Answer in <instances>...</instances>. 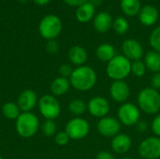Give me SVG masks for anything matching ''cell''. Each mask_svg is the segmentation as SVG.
I'll list each match as a JSON object with an SVG mask.
<instances>
[{
    "instance_id": "obj_1",
    "label": "cell",
    "mask_w": 160,
    "mask_h": 159,
    "mask_svg": "<svg viewBox=\"0 0 160 159\" xmlns=\"http://www.w3.org/2000/svg\"><path fill=\"white\" fill-rule=\"evenodd\" d=\"M98 76L94 68L90 66H81L74 68L70 78V85L80 91V92H87L91 90L97 83Z\"/></svg>"
},
{
    "instance_id": "obj_2",
    "label": "cell",
    "mask_w": 160,
    "mask_h": 159,
    "mask_svg": "<svg viewBox=\"0 0 160 159\" xmlns=\"http://www.w3.org/2000/svg\"><path fill=\"white\" fill-rule=\"evenodd\" d=\"M137 103L141 112L148 115L158 114L160 111V93L152 87H145L140 91Z\"/></svg>"
},
{
    "instance_id": "obj_3",
    "label": "cell",
    "mask_w": 160,
    "mask_h": 159,
    "mask_svg": "<svg viewBox=\"0 0 160 159\" xmlns=\"http://www.w3.org/2000/svg\"><path fill=\"white\" fill-rule=\"evenodd\" d=\"M106 73L112 81H125L131 73V62L123 54L115 55L108 63Z\"/></svg>"
},
{
    "instance_id": "obj_4",
    "label": "cell",
    "mask_w": 160,
    "mask_h": 159,
    "mask_svg": "<svg viewBox=\"0 0 160 159\" xmlns=\"http://www.w3.org/2000/svg\"><path fill=\"white\" fill-rule=\"evenodd\" d=\"M16 131L22 138L28 139L37 134L39 129V120L33 112H22L16 120Z\"/></svg>"
},
{
    "instance_id": "obj_5",
    "label": "cell",
    "mask_w": 160,
    "mask_h": 159,
    "mask_svg": "<svg viewBox=\"0 0 160 159\" xmlns=\"http://www.w3.org/2000/svg\"><path fill=\"white\" fill-rule=\"evenodd\" d=\"M62 22L60 18L54 14H49L44 16L38 25V31L40 36L47 39H55L62 31Z\"/></svg>"
},
{
    "instance_id": "obj_6",
    "label": "cell",
    "mask_w": 160,
    "mask_h": 159,
    "mask_svg": "<svg viewBox=\"0 0 160 159\" xmlns=\"http://www.w3.org/2000/svg\"><path fill=\"white\" fill-rule=\"evenodd\" d=\"M38 110L46 120L56 119L61 112V106L57 98L52 95L42 96L38 102Z\"/></svg>"
},
{
    "instance_id": "obj_7",
    "label": "cell",
    "mask_w": 160,
    "mask_h": 159,
    "mask_svg": "<svg viewBox=\"0 0 160 159\" xmlns=\"http://www.w3.org/2000/svg\"><path fill=\"white\" fill-rule=\"evenodd\" d=\"M117 119L126 127L136 126L141 120V110L133 103L126 102L121 104L117 112Z\"/></svg>"
},
{
    "instance_id": "obj_8",
    "label": "cell",
    "mask_w": 160,
    "mask_h": 159,
    "mask_svg": "<svg viewBox=\"0 0 160 159\" xmlns=\"http://www.w3.org/2000/svg\"><path fill=\"white\" fill-rule=\"evenodd\" d=\"M65 131L70 140L80 141L84 139L90 131L89 123L82 117H74L66 125Z\"/></svg>"
},
{
    "instance_id": "obj_9",
    "label": "cell",
    "mask_w": 160,
    "mask_h": 159,
    "mask_svg": "<svg viewBox=\"0 0 160 159\" xmlns=\"http://www.w3.org/2000/svg\"><path fill=\"white\" fill-rule=\"evenodd\" d=\"M138 152L143 159L160 158V138L157 136L145 138L141 142Z\"/></svg>"
},
{
    "instance_id": "obj_10",
    "label": "cell",
    "mask_w": 160,
    "mask_h": 159,
    "mask_svg": "<svg viewBox=\"0 0 160 159\" xmlns=\"http://www.w3.org/2000/svg\"><path fill=\"white\" fill-rule=\"evenodd\" d=\"M122 124L120 121L112 116H105L97 124V130L98 132L103 136L104 138H113L116 135H118L121 131Z\"/></svg>"
},
{
    "instance_id": "obj_11",
    "label": "cell",
    "mask_w": 160,
    "mask_h": 159,
    "mask_svg": "<svg viewBox=\"0 0 160 159\" xmlns=\"http://www.w3.org/2000/svg\"><path fill=\"white\" fill-rule=\"evenodd\" d=\"M111 110V105L108 99L102 96L93 97L87 103V111L96 118H103L108 115Z\"/></svg>"
},
{
    "instance_id": "obj_12",
    "label": "cell",
    "mask_w": 160,
    "mask_h": 159,
    "mask_svg": "<svg viewBox=\"0 0 160 159\" xmlns=\"http://www.w3.org/2000/svg\"><path fill=\"white\" fill-rule=\"evenodd\" d=\"M123 55L130 61L142 60L144 55V50L142 45L134 38L126 39L122 44Z\"/></svg>"
},
{
    "instance_id": "obj_13",
    "label": "cell",
    "mask_w": 160,
    "mask_h": 159,
    "mask_svg": "<svg viewBox=\"0 0 160 159\" xmlns=\"http://www.w3.org/2000/svg\"><path fill=\"white\" fill-rule=\"evenodd\" d=\"M110 96L117 103H126L130 97V87L125 81H113L110 86Z\"/></svg>"
},
{
    "instance_id": "obj_14",
    "label": "cell",
    "mask_w": 160,
    "mask_h": 159,
    "mask_svg": "<svg viewBox=\"0 0 160 159\" xmlns=\"http://www.w3.org/2000/svg\"><path fill=\"white\" fill-rule=\"evenodd\" d=\"M38 102V96L35 91L31 89H26L22 91L17 99V105L19 106L22 112H31Z\"/></svg>"
},
{
    "instance_id": "obj_15",
    "label": "cell",
    "mask_w": 160,
    "mask_h": 159,
    "mask_svg": "<svg viewBox=\"0 0 160 159\" xmlns=\"http://www.w3.org/2000/svg\"><path fill=\"white\" fill-rule=\"evenodd\" d=\"M132 146L131 138L126 133H119L112 139L111 148L112 151L117 155L127 154Z\"/></svg>"
},
{
    "instance_id": "obj_16",
    "label": "cell",
    "mask_w": 160,
    "mask_h": 159,
    "mask_svg": "<svg viewBox=\"0 0 160 159\" xmlns=\"http://www.w3.org/2000/svg\"><path fill=\"white\" fill-rule=\"evenodd\" d=\"M159 18L158 10L156 7L146 5L142 7L139 13V20L142 24L145 26H151L155 24Z\"/></svg>"
},
{
    "instance_id": "obj_17",
    "label": "cell",
    "mask_w": 160,
    "mask_h": 159,
    "mask_svg": "<svg viewBox=\"0 0 160 159\" xmlns=\"http://www.w3.org/2000/svg\"><path fill=\"white\" fill-rule=\"evenodd\" d=\"M112 16L105 11L99 12L94 18V27L100 34L107 33L112 27Z\"/></svg>"
},
{
    "instance_id": "obj_18",
    "label": "cell",
    "mask_w": 160,
    "mask_h": 159,
    "mask_svg": "<svg viewBox=\"0 0 160 159\" xmlns=\"http://www.w3.org/2000/svg\"><path fill=\"white\" fill-rule=\"evenodd\" d=\"M88 54L86 50L82 46H73L68 51V59L76 67H81L87 61Z\"/></svg>"
},
{
    "instance_id": "obj_19",
    "label": "cell",
    "mask_w": 160,
    "mask_h": 159,
    "mask_svg": "<svg viewBox=\"0 0 160 159\" xmlns=\"http://www.w3.org/2000/svg\"><path fill=\"white\" fill-rule=\"evenodd\" d=\"M70 82L69 79L63 78V77H57L55 78L52 83H51V91L52 93V96L54 97H60L65 94H67L70 88Z\"/></svg>"
},
{
    "instance_id": "obj_20",
    "label": "cell",
    "mask_w": 160,
    "mask_h": 159,
    "mask_svg": "<svg viewBox=\"0 0 160 159\" xmlns=\"http://www.w3.org/2000/svg\"><path fill=\"white\" fill-rule=\"evenodd\" d=\"M96 7L90 2H86L83 5L77 7L75 16L80 22H88L93 19Z\"/></svg>"
},
{
    "instance_id": "obj_21",
    "label": "cell",
    "mask_w": 160,
    "mask_h": 159,
    "mask_svg": "<svg viewBox=\"0 0 160 159\" xmlns=\"http://www.w3.org/2000/svg\"><path fill=\"white\" fill-rule=\"evenodd\" d=\"M146 68L153 72H160V53L156 51H149L144 55L143 60Z\"/></svg>"
},
{
    "instance_id": "obj_22",
    "label": "cell",
    "mask_w": 160,
    "mask_h": 159,
    "mask_svg": "<svg viewBox=\"0 0 160 159\" xmlns=\"http://www.w3.org/2000/svg\"><path fill=\"white\" fill-rule=\"evenodd\" d=\"M96 55L98 60L101 62L109 63L116 54H115V49L112 44L109 43H103L100 44L97 50H96Z\"/></svg>"
},
{
    "instance_id": "obj_23",
    "label": "cell",
    "mask_w": 160,
    "mask_h": 159,
    "mask_svg": "<svg viewBox=\"0 0 160 159\" xmlns=\"http://www.w3.org/2000/svg\"><path fill=\"white\" fill-rule=\"evenodd\" d=\"M121 8L123 12L130 17L136 16L141 10L140 0H121Z\"/></svg>"
},
{
    "instance_id": "obj_24",
    "label": "cell",
    "mask_w": 160,
    "mask_h": 159,
    "mask_svg": "<svg viewBox=\"0 0 160 159\" xmlns=\"http://www.w3.org/2000/svg\"><path fill=\"white\" fill-rule=\"evenodd\" d=\"M21 112L17 103L14 102H7L2 107V113L8 120H17L22 113Z\"/></svg>"
},
{
    "instance_id": "obj_25",
    "label": "cell",
    "mask_w": 160,
    "mask_h": 159,
    "mask_svg": "<svg viewBox=\"0 0 160 159\" xmlns=\"http://www.w3.org/2000/svg\"><path fill=\"white\" fill-rule=\"evenodd\" d=\"M68 110L73 115H75L76 117H80L87 111V103H85L82 99H73L68 104Z\"/></svg>"
},
{
    "instance_id": "obj_26",
    "label": "cell",
    "mask_w": 160,
    "mask_h": 159,
    "mask_svg": "<svg viewBox=\"0 0 160 159\" xmlns=\"http://www.w3.org/2000/svg\"><path fill=\"white\" fill-rule=\"evenodd\" d=\"M39 128L45 137L51 138L52 136H55L56 130H57V126H56L54 120H45Z\"/></svg>"
},
{
    "instance_id": "obj_27",
    "label": "cell",
    "mask_w": 160,
    "mask_h": 159,
    "mask_svg": "<svg viewBox=\"0 0 160 159\" xmlns=\"http://www.w3.org/2000/svg\"><path fill=\"white\" fill-rule=\"evenodd\" d=\"M112 28L118 35H125L129 29V23L124 17H117L112 22Z\"/></svg>"
},
{
    "instance_id": "obj_28",
    "label": "cell",
    "mask_w": 160,
    "mask_h": 159,
    "mask_svg": "<svg viewBox=\"0 0 160 159\" xmlns=\"http://www.w3.org/2000/svg\"><path fill=\"white\" fill-rule=\"evenodd\" d=\"M146 67L142 60H137L131 62V73L138 78H142L146 73Z\"/></svg>"
},
{
    "instance_id": "obj_29",
    "label": "cell",
    "mask_w": 160,
    "mask_h": 159,
    "mask_svg": "<svg viewBox=\"0 0 160 159\" xmlns=\"http://www.w3.org/2000/svg\"><path fill=\"white\" fill-rule=\"evenodd\" d=\"M149 43L154 51L160 53V25L152 31L149 37Z\"/></svg>"
},
{
    "instance_id": "obj_30",
    "label": "cell",
    "mask_w": 160,
    "mask_h": 159,
    "mask_svg": "<svg viewBox=\"0 0 160 159\" xmlns=\"http://www.w3.org/2000/svg\"><path fill=\"white\" fill-rule=\"evenodd\" d=\"M70 138L68 137V135L67 134L66 131H60L57 132L54 136V141L55 143L59 146H65L68 143Z\"/></svg>"
},
{
    "instance_id": "obj_31",
    "label": "cell",
    "mask_w": 160,
    "mask_h": 159,
    "mask_svg": "<svg viewBox=\"0 0 160 159\" xmlns=\"http://www.w3.org/2000/svg\"><path fill=\"white\" fill-rule=\"evenodd\" d=\"M73 70H74V68L70 65H68V64H63L58 68V72H59L60 77L67 78V79H69L70 78Z\"/></svg>"
},
{
    "instance_id": "obj_32",
    "label": "cell",
    "mask_w": 160,
    "mask_h": 159,
    "mask_svg": "<svg viewBox=\"0 0 160 159\" xmlns=\"http://www.w3.org/2000/svg\"><path fill=\"white\" fill-rule=\"evenodd\" d=\"M151 130L155 136L160 138V113L157 114L151 123Z\"/></svg>"
},
{
    "instance_id": "obj_33",
    "label": "cell",
    "mask_w": 160,
    "mask_h": 159,
    "mask_svg": "<svg viewBox=\"0 0 160 159\" xmlns=\"http://www.w3.org/2000/svg\"><path fill=\"white\" fill-rule=\"evenodd\" d=\"M59 50V45L55 39L52 40H48L46 43V51L50 54H55Z\"/></svg>"
},
{
    "instance_id": "obj_34",
    "label": "cell",
    "mask_w": 160,
    "mask_h": 159,
    "mask_svg": "<svg viewBox=\"0 0 160 159\" xmlns=\"http://www.w3.org/2000/svg\"><path fill=\"white\" fill-rule=\"evenodd\" d=\"M150 87L156 90L160 89V72H156L153 74V76L150 79Z\"/></svg>"
},
{
    "instance_id": "obj_35",
    "label": "cell",
    "mask_w": 160,
    "mask_h": 159,
    "mask_svg": "<svg viewBox=\"0 0 160 159\" xmlns=\"http://www.w3.org/2000/svg\"><path fill=\"white\" fill-rule=\"evenodd\" d=\"M96 159H116L115 157L113 156V154H112L111 152L109 151H106V150H103V151H100L97 154L96 156Z\"/></svg>"
},
{
    "instance_id": "obj_36",
    "label": "cell",
    "mask_w": 160,
    "mask_h": 159,
    "mask_svg": "<svg viewBox=\"0 0 160 159\" xmlns=\"http://www.w3.org/2000/svg\"><path fill=\"white\" fill-rule=\"evenodd\" d=\"M136 128H137V130L139 131V132H141V133H144V132H146L147 130H148V128H149V125L147 124V122H145V121H139V123L136 125Z\"/></svg>"
},
{
    "instance_id": "obj_37",
    "label": "cell",
    "mask_w": 160,
    "mask_h": 159,
    "mask_svg": "<svg viewBox=\"0 0 160 159\" xmlns=\"http://www.w3.org/2000/svg\"><path fill=\"white\" fill-rule=\"evenodd\" d=\"M65 3L70 7H80L82 5H83L84 3L88 2L89 0H64Z\"/></svg>"
},
{
    "instance_id": "obj_38",
    "label": "cell",
    "mask_w": 160,
    "mask_h": 159,
    "mask_svg": "<svg viewBox=\"0 0 160 159\" xmlns=\"http://www.w3.org/2000/svg\"><path fill=\"white\" fill-rule=\"evenodd\" d=\"M35 4L38 5V6H45L48 3L51 2V0H33Z\"/></svg>"
},
{
    "instance_id": "obj_39",
    "label": "cell",
    "mask_w": 160,
    "mask_h": 159,
    "mask_svg": "<svg viewBox=\"0 0 160 159\" xmlns=\"http://www.w3.org/2000/svg\"><path fill=\"white\" fill-rule=\"evenodd\" d=\"M88 2H90L95 7H98V6H100L102 4V0H89Z\"/></svg>"
},
{
    "instance_id": "obj_40",
    "label": "cell",
    "mask_w": 160,
    "mask_h": 159,
    "mask_svg": "<svg viewBox=\"0 0 160 159\" xmlns=\"http://www.w3.org/2000/svg\"><path fill=\"white\" fill-rule=\"evenodd\" d=\"M120 159H133V158H131V157H122V158H120Z\"/></svg>"
},
{
    "instance_id": "obj_41",
    "label": "cell",
    "mask_w": 160,
    "mask_h": 159,
    "mask_svg": "<svg viewBox=\"0 0 160 159\" xmlns=\"http://www.w3.org/2000/svg\"><path fill=\"white\" fill-rule=\"evenodd\" d=\"M19 2H22V3H24V2H26L27 0H18Z\"/></svg>"
},
{
    "instance_id": "obj_42",
    "label": "cell",
    "mask_w": 160,
    "mask_h": 159,
    "mask_svg": "<svg viewBox=\"0 0 160 159\" xmlns=\"http://www.w3.org/2000/svg\"><path fill=\"white\" fill-rule=\"evenodd\" d=\"M0 159H3V157H1V156H0Z\"/></svg>"
}]
</instances>
